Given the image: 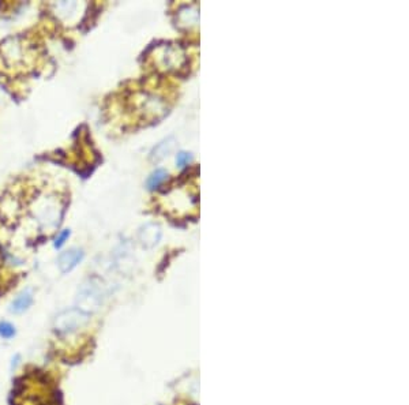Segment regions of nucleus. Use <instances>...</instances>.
Instances as JSON below:
<instances>
[{"label":"nucleus","mask_w":409,"mask_h":405,"mask_svg":"<svg viewBox=\"0 0 409 405\" xmlns=\"http://www.w3.org/2000/svg\"><path fill=\"white\" fill-rule=\"evenodd\" d=\"M91 322V315L77 307H70L55 315L52 321V334L63 351H79Z\"/></svg>","instance_id":"1"},{"label":"nucleus","mask_w":409,"mask_h":405,"mask_svg":"<svg viewBox=\"0 0 409 405\" xmlns=\"http://www.w3.org/2000/svg\"><path fill=\"white\" fill-rule=\"evenodd\" d=\"M104 284L97 278H87L79 287L77 293V308L89 315L96 314L101 308L104 302Z\"/></svg>","instance_id":"2"},{"label":"nucleus","mask_w":409,"mask_h":405,"mask_svg":"<svg viewBox=\"0 0 409 405\" xmlns=\"http://www.w3.org/2000/svg\"><path fill=\"white\" fill-rule=\"evenodd\" d=\"M18 398L21 402L17 405H57L56 397L53 396L49 385L40 380H36L33 385H22Z\"/></svg>","instance_id":"3"},{"label":"nucleus","mask_w":409,"mask_h":405,"mask_svg":"<svg viewBox=\"0 0 409 405\" xmlns=\"http://www.w3.org/2000/svg\"><path fill=\"white\" fill-rule=\"evenodd\" d=\"M157 61L163 69L168 70H179L181 66L185 63V55L183 49L177 45H164L160 47L157 53Z\"/></svg>","instance_id":"4"},{"label":"nucleus","mask_w":409,"mask_h":405,"mask_svg":"<svg viewBox=\"0 0 409 405\" xmlns=\"http://www.w3.org/2000/svg\"><path fill=\"white\" fill-rule=\"evenodd\" d=\"M85 258V253L82 248H78V247H73L70 250L65 251L59 255L57 258V267L63 274L66 273L73 272L74 269L79 265V263L83 261Z\"/></svg>","instance_id":"5"},{"label":"nucleus","mask_w":409,"mask_h":405,"mask_svg":"<svg viewBox=\"0 0 409 405\" xmlns=\"http://www.w3.org/2000/svg\"><path fill=\"white\" fill-rule=\"evenodd\" d=\"M33 303H35V293L30 288H25L17 293L15 298L10 302L9 311L13 315H22L25 314L26 311L30 310Z\"/></svg>","instance_id":"6"},{"label":"nucleus","mask_w":409,"mask_h":405,"mask_svg":"<svg viewBox=\"0 0 409 405\" xmlns=\"http://www.w3.org/2000/svg\"><path fill=\"white\" fill-rule=\"evenodd\" d=\"M161 227L159 224H154V223H149V224L143 225L142 228L139 229L138 232V239L141 241V244L143 247H154L157 243L161 239Z\"/></svg>","instance_id":"7"},{"label":"nucleus","mask_w":409,"mask_h":405,"mask_svg":"<svg viewBox=\"0 0 409 405\" xmlns=\"http://www.w3.org/2000/svg\"><path fill=\"white\" fill-rule=\"evenodd\" d=\"M175 142H176V141H175V138H172V137H169V138L164 139L163 142H160L159 145L153 149V151H151L150 154L151 161H160V160H163L164 157H167V155L173 150Z\"/></svg>","instance_id":"8"},{"label":"nucleus","mask_w":409,"mask_h":405,"mask_svg":"<svg viewBox=\"0 0 409 405\" xmlns=\"http://www.w3.org/2000/svg\"><path fill=\"white\" fill-rule=\"evenodd\" d=\"M179 25L181 26H191L195 25L198 22V11L191 7V6H187V7H183V9L179 11Z\"/></svg>","instance_id":"9"},{"label":"nucleus","mask_w":409,"mask_h":405,"mask_svg":"<svg viewBox=\"0 0 409 405\" xmlns=\"http://www.w3.org/2000/svg\"><path fill=\"white\" fill-rule=\"evenodd\" d=\"M167 177H168V172L165 169H155L154 172L151 173L149 179H147V189L149 190L159 189L160 185L167 180Z\"/></svg>","instance_id":"10"},{"label":"nucleus","mask_w":409,"mask_h":405,"mask_svg":"<svg viewBox=\"0 0 409 405\" xmlns=\"http://www.w3.org/2000/svg\"><path fill=\"white\" fill-rule=\"evenodd\" d=\"M17 333H18L17 326H15L13 322L6 321V319H2V321H0V338H2V340L6 341L13 340V338H15V336H17Z\"/></svg>","instance_id":"11"},{"label":"nucleus","mask_w":409,"mask_h":405,"mask_svg":"<svg viewBox=\"0 0 409 405\" xmlns=\"http://www.w3.org/2000/svg\"><path fill=\"white\" fill-rule=\"evenodd\" d=\"M191 160H193V154L188 153V151H180V153H177L176 155L177 167H179V168H183L185 165H188V163H191Z\"/></svg>","instance_id":"12"},{"label":"nucleus","mask_w":409,"mask_h":405,"mask_svg":"<svg viewBox=\"0 0 409 405\" xmlns=\"http://www.w3.org/2000/svg\"><path fill=\"white\" fill-rule=\"evenodd\" d=\"M69 237H70V231H69V229H65V231H61V232L59 233V235H57L56 240H55V247H56V248H60V247L66 243V240L69 239Z\"/></svg>","instance_id":"13"},{"label":"nucleus","mask_w":409,"mask_h":405,"mask_svg":"<svg viewBox=\"0 0 409 405\" xmlns=\"http://www.w3.org/2000/svg\"><path fill=\"white\" fill-rule=\"evenodd\" d=\"M21 366H22V355L15 354L13 358H11V362H10V370L17 371Z\"/></svg>","instance_id":"14"}]
</instances>
